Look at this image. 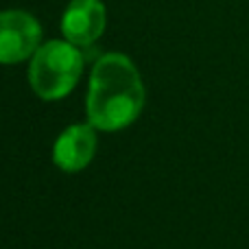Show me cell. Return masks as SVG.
Listing matches in <instances>:
<instances>
[{
  "instance_id": "1",
  "label": "cell",
  "mask_w": 249,
  "mask_h": 249,
  "mask_svg": "<svg viewBox=\"0 0 249 249\" xmlns=\"http://www.w3.org/2000/svg\"><path fill=\"white\" fill-rule=\"evenodd\" d=\"M144 86L133 61L121 53L99 57L90 77L88 118L101 131H118L140 116Z\"/></svg>"
},
{
  "instance_id": "2",
  "label": "cell",
  "mask_w": 249,
  "mask_h": 249,
  "mask_svg": "<svg viewBox=\"0 0 249 249\" xmlns=\"http://www.w3.org/2000/svg\"><path fill=\"white\" fill-rule=\"evenodd\" d=\"M83 70V55L68 39H51L31 57L29 83L44 101H59L74 90Z\"/></svg>"
},
{
  "instance_id": "3",
  "label": "cell",
  "mask_w": 249,
  "mask_h": 249,
  "mask_svg": "<svg viewBox=\"0 0 249 249\" xmlns=\"http://www.w3.org/2000/svg\"><path fill=\"white\" fill-rule=\"evenodd\" d=\"M42 26L26 11H0V64H18L35 55Z\"/></svg>"
},
{
  "instance_id": "4",
  "label": "cell",
  "mask_w": 249,
  "mask_h": 249,
  "mask_svg": "<svg viewBox=\"0 0 249 249\" xmlns=\"http://www.w3.org/2000/svg\"><path fill=\"white\" fill-rule=\"evenodd\" d=\"M105 31V7L101 0H72L61 16V33L74 46H90Z\"/></svg>"
},
{
  "instance_id": "5",
  "label": "cell",
  "mask_w": 249,
  "mask_h": 249,
  "mask_svg": "<svg viewBox=\"0 0 249 249\" xmlns=\"http://www.w3.org/2000/svg\"><path fill=\"white\" fill-rule=\"evenodd\" d=\"M96 127L72 124L55 142V164L61 171L77 173L92 162L96 151Z\"/></svg>"
}]
</instances>
